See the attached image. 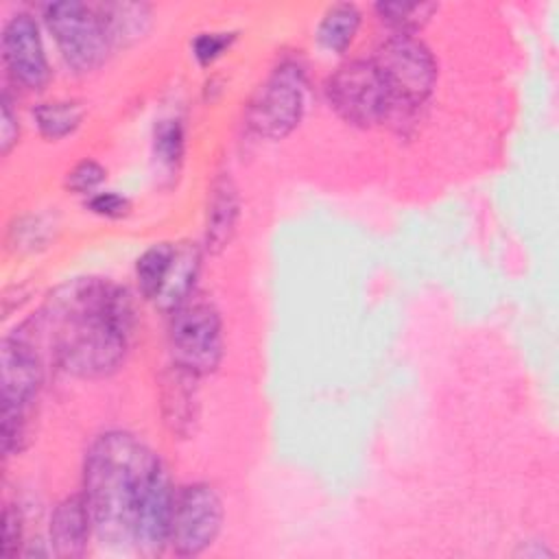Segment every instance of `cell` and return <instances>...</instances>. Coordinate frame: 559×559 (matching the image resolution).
Returning a JSON list of instances; mask_svg holds the SVG:
<instances>
[{
	"mask_svg": "<svg viewBox=\"0 0 559 559\" xmlns=\"http://www.w3.org/2000/svg\"><path fill=\"white\" fill-rule=\"evenodd\" d=\"M94 535L111 548L159 555L168 546L175 489L164 461L135 435L103 432L83 465Z\"/></svg>",
	"mask_w": 559,
	"mask_h": 559,
	"instance_id": "6da1fadb",
	"label": "cell"
},
{
	"mask_svg": "<svg viewBox=\"0 0 559 559\" xmlns=\"http://www.w3.org/2000/svg\"><path fill=\"white\" fill-rule=\"evenodd\" d=\"M33 120L41 138L57 142L72 135L83 122V109L74 100H48L33 107Z\"/></svg>",
	"mask_w": 559,
	"mask_h": 559,
	"instance_id": "ac0fdd59",
	"label": "cell"
},
{
	"mask_svg": "<svg viewBox=\"0 0 559 559\" xmlns=\"http://www.w3.org/2000/svg\"><path fill=\"white\" fill-rule=\"evenodd\" d=\"M236 39V33H199L192 41V55L201 66L214 63Z\"/></svg>",
	"mask_w": 559,
	"mask_h": 559,
	"instance_id": "7402d4cb",
	"label": "cell"
},
{
	"mask_svg": "<svg viewBox=\"0 0 559 559\" xmlns=\"http://www.w3.org/2000/svg\"><path fill=\"white\" fill-rule=\"evenodd\" d=\"M360 26V11L356 4L349 2H336L325 9V13L319 20L317 26V41L323 50L341 55L345 52Z\"/></svg>",
	"mask_w": 559,
	"mask_h": 559,
	"instance_id": "2e32d148",
	"label": "cell"
},
{
	"mask_svg": "<svg viewBox=\"0 0 559 559\" xmlns=\"http://www.w3.org/2000/svg\"><path fill=\"white\" fill-rule=\"evenodd\" d=\"M2 63L13 85L26 92H44L50 83V66L39 26L26 11L13 13L2 26Z\"/></svg>",
	"mask_w": 559,
	"mask_h": 559,
	"instance_id": "30bf717a",
	"label": "cell"
},
{
	"mask_svg": "<svg viewBox=\"0 0 559 559\" xmlns=\"http://www.w3.org/2000/svg\"><path fill=\"white\" fill-rule=\"evenodd\" d=\"M105 175L107 170L98 162L83 159L68 170L66 188L74 194H94V190L105 181Z\"/></svg>",
	"mask_w": 559,
	"mask_h": 559,
	"instance_id": "44dd1931",
	"label": "cell"
},
{
	"mask_svg": "<svg viewBox=\"0 0 559 559\" xmlns=\"http://www.w3.org/2000/svg\"><path fill=\"white\" fill-rule=\"evenodd\" d=\"M90 533L94 526L83 493L66 496L50 515V550L63 559L83 557Z\"/></svg>",
	"mask_w": 559,
	"mask_h": 559,
	"instance_id": "8fae6325",
	"label": "cell"
},
{
	"mask_svg": "<svg viewBox=\"0 0 559 559\" xmlns=\"http://www.w3.org/2000/svg\"><path fill=\"white\" fill-rule=\"evenodd\" d=\"M330 107L360 129L382 122L391 114L389 92L371 59H352L334 70L325 83Z\"/></svg>",
	"mask_w": 559,
	"mask_h": 559,
	"instance_id": "ba28073f",
	"label": "cell"
},
{
	"mask_svg": "<svg viewBox=\"0 0 559 559\" xmlns=\"http://www.w3.org/2000/svg\"><path fill=\"white\" fill-rule=\"evenodd\" d=\"M306 109V76L299 63H280L258 87L249 107L247 124L266 140L286 138Z\"/></svg>",
	"mask_w": 559,
	"mask_h": 559,
	"instance_id": "52a82bcc",
	"label": "cell"
},
{
	"mask_svg": "<svg viewBox=\"0 0 559 559\" xmlns=\"http://www.w3.org/2000/svg\"><path fill=\"white\" fill-rule=\"evenodd\" d=\"M199 376L173 365L162 378L164 421L177 437H188L199 419Z\"/></svg>",
	"mask_w": 559,
	"mask_h": 559,
	"instance_id": "7c38bea8",
	"label": "cell"
},
{
	"mask_svg": "<svg viewBox=\"0 0 559 559\" xmlns=\"http://www.w3.org/2000/svg\"><path fill=\"white\" fill-rule=\"evenodd\" d=\"M183 124L179 118H162L153 133V155L166 173H175L183 157Z\"/></svg>",
	"mask_w": 559,
	"mask_h": 559,
	"instance_id": "ffe728a7",
	"label": "cell"
},
{
	"mask_svg": "<svg viewBox=\"0 0 559 559\" xmlns=\"http://www.w3.org/2000/svg\"><path fill=\"white\" fill-rule=\"evenodd\" d=\"M111 46H122L140 39L151 22V7L140 2H100L96 4Z\"/></svg>",
	"mask_w": 559,
	"mask_h": 559,
	"instance_id": "9a60e30c",
	"label": "cell"
},
{
	"mask_svg": "<svg viewBox=\"0 0 559 559\" xmlns=\"http://www.w3.org/2000/svg\"><path fill=\"white\" fill-rule=\"evenodd\" d=\"M240 214V201H238V190L231 181V177L221 175L214 179L210 199H207V212H205V249L210 253H221L238 223Z\"/></svg>",
	"mask_w": 559,
	"mask_h": 559,
	"instance_id": "4fadbf2b",
	"label": "cell"
},
{
	"mask_svg": "<svg viewBox=\"0 0 559 559\" xmlns=\"http://www.w3.org/2000/svg\"><path fill=\"white\" fill-rule=\"evenodd\" d=\"M168 345L173 365L194 373H214L223 360V319L212 301L188 299L170 312Z\"/></svg>",
	"mask_w": 559,
	"mask_h": 559,
	"instance_id": "8992f818",
	"label": "cell"
},
{
	"mask_svg": "<svg viewBox=\"0 0 559 559\" xmlns=\"http://www.w3.org/2000/svg\"><path fill=\"white\" fill-rule=\"evenodd\" d=\"M2 369V452L17 454L26 448L31 417L44 384V354L37 343L15 328L0 345Z\"/></svg>",
	"mask_w": 559,
	"mask_h": 559,
	"instance_id": "3957f363",
	"label": "cell"
},
{
	"mask_svg": "<svg viewBox=\"0 0 559 559\" xmlns=\"http://www.w3.org/2000/svg\"><path fill=\"white\" fill-rule=\"evenodd\" d=\"M371 61L389 92L391 111L417 107L432 94L437 61L430 48L415 35H389L380 41Z\"/></svg>",
	"mask_w": 559,
	"mask_h": 559,
	"instance_id": "5b68a950",
	"label": "cell"
},
{
	"mask_svg": "<svg viewBox=\"0 0 559 559\" xmlns=\"http://www.w3.org/2000/svg\"><path fill=\"white\" fill-rule=\"evenodd\" d=\"M0 105H2V116H0V153L9 155L11 148L17 144V138H20V120H17L15 109H13L11 96L7 92L2 94Z\"/></svg>",
	"mask_w": 559,
	"mask_h": 559,
	"instance_id": "d4e9b609",
	"label": "cell"
},
{
	"mask_svg": "<svg viewBox=\"0 0 559 559\" xmlns=\"http://www.w3.org/2000/svg\"><path fill=\"white\" fill-rule=\"evenodd\" d=\"M175 260V245L173 242H157L148 247L135 262V280L138 288L144 299L153 301L159 297V293L166 286V280L170 275V266Z\"/></svg>",
	"mask_w": 559,
	"mask_h": 559,
	"instance_id": "e0dca14e",
	"label": "cell"
},
{
	"mask_svg": "<svg viewBox=\"0 0 559 559\" xmlns=\"http://www.w3.org/2000/svg\"><path fill=\"white\" fill-rule=\"evenodd\" d=\"M85 205H87L90 212H94L96 216H103V218H122L131 210L129 199L118 194V192H114V190L90 194Z\"/></svg>",
	"mask_w": 559,
	"mask_h": 559,
	"instance_id": "603a6c76",
	"label": "cell"
},
{
	"mask_svg": "<svg viewBox=\"0 0 559 559\" xmlns=\"http://www.w3.org/2000/svg\"><path fill=\"white\" fill-rule=\"evenodd\" d=\"M41 15L70 70L87 74L105 63L114 46L96 4L79 0L46 2Z\"/></svg>",
	"mask_w": 559,
	"mask_h": 559,
	"instance_id": "277c9868",
	"label": "cell"
},
{
	"mask_svg": "<svg viewBox=\"0 0 559 559\" xmlns=\"http://www.w3.org/2000/svg\"><path fill=\"white\" fill-rule=\"evenodd\" d=\"M201 266V253L194 242H179L175 245V260L170 266V275L166 280L164 290L155 299V306L159 310L173 312L183 301L190 299L197 273Z\"/></svg>",
	"mask_w": 559,
	"mask_h": 559,
	"instance_id": "5bb4252c",
	"label": "cell"
},
{
	"mask_svg": "<svg viewBox=\"0 0 559 559\" xmlns=\"http://www.w3.org/2000/svg\"><path fill=\"white\" fill-rule=\"evenodd\" d=\"M223 502L207 483H192L175 491L168 546L179 557L207 550L223 528Z\"/></svg>",
	"mask_w": 559,
	"mask_h": 559,
	"instance_id": "9c48e42d",
	"label": "cell"
},
{
	"mask_svg": "<svg viewBox=\"0 0 559 559\" xmlns=\"http://www.w3.org/2000/svg\"><path fill=\"white\" fill-rule=\"evenodd\" d=\"M133 325V301L124 286L103 277H74L57 286L20 328L59 369L79 378H105L122 365Z\"/></svg>",
	"mask_w": 559,
	"mask_h": 559,
	"instance_id": "7a4b0ae2",
	"label": "cell"
},
{
	"mask_svg": "<svg viewBox=\"0 0 559 559\" xmlns=\"http://www.w3.org/2000/svg\"><path fill=\"white\" fill-rule=\"evenodd\" d=\"M373 9L393 33L415 35L432 20L439 7L435 2H378Z\"/></svg>",
	"mask_w": 559,
	"mask_h": 559,
	"instance_id": "d6986e66",
	"label": "cell"
},
{
	"mask_svg": "<svg viewBox=\"0 0 559 559\" xmlns=\"http://www.w3.org/2000/svg\"><path fill=\"white\" fill-rule=\"evenodd\" d=\"M22 513L15 504H7L2 511V555L15 557L22 550Z\"/></svg>",
	"mask_w": 559,
	"mask_h": 559,
	"instance_id": "cb8c5ba5",
	"label": "cell"
}]
</instances>
